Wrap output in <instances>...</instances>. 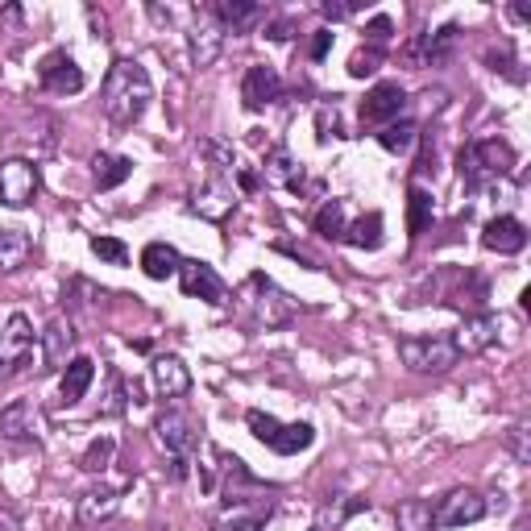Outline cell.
<instances>
[{"label": "cell", "instance_id": "30", "mask_svg": "<svg viewBox=\"0 0 531 531\" xmlns=\"http://www.w3.org/2000/svg\"><path fill=\"white\" fill-rule=\"evenodd\" d=\"M341 241L353 249H378L382 245V212H366L361 220H353V225H345Z\"/></svg>", "mask_w": 531, "mask_h": 531}, {"label": "cell", "instance_id": "31", "mask_svg": "<svg viewBox=\"0 0 531 531\" xmlns=\"http://www.w3.org/2000/svg\"><path fill=\"white\" fill-rule=\"evenodd\" d=\"M395 527H399V531H436L432 502H424V498H407L403 507L395 511Z\"/></svg>", "mask_w": 531, "mask_h": 531}, {"label": "cell", "instance_id": "29", "mask_svg": "<svg viewBox=\"0 0 531 531\" xmlns=\"http://www.w3.org/2000/svg\"><path fill=\"white\" fill-rule=\"evenodd\" d=\"M312 444H316V428H312V424H283L270 449H274L278 457H295V453H303V449H312Z\"/></svg>", "mask_w": 531, "mask_h": 531}, {"label": "cell", "instance_id": "5", "mask_svg": "<svg viewBox=\"0 0 531 531\" xmlns=\"http://www.w3.org/2000/svg\"><path fill=\"white\" fill-rule=\"evenodd\" d=\"M399 357H403V366L415 370V374H449L461 353L453 345V337H403L399 341Z\"/></svg>", "mask_w": 531, "mask_h": 531}, {"label": "cell", "instance_id": "2", "mask_svg": "<svg viewBox=\"0 0 531 531\" xmlns=\"http://www.w3.org/2000/svg\"><path fill=\"white\" fill-rule=\"evenodd\" d=\"M208 457L216 465L204 469V490H220V502L225 507H245V502H258L270 486L262 478L249 473V465L233 453H220V449H208Z\"/></svg>", "mask_w": 531, "mask_h": 531}, {"label": "cell", "instance_id": "1", "mask_svg": "<svg viewBox=\"0 0 531 531\" xmlns=\"http://www.w3.org/2000/svg\"><path fill=\"white\" fill-rule=\"evenodd\" d=\"M154 100V83L146 75L142 63H133V59H117L113 67H108L104 75V88H100V108H104V117L129 129L142 121V113L150 108Z\"/></svg>", "mask_w": 531, "mask_h": 531}, {"label": "cell", "instance_id": "10", "mask_svg": "<svg viewBox=\"0 0 531 531\" xmlns=\"http://www.w3.org/2000/svg\"><path fill=\"white\" fill-rule=\"evenodd\" d=\"M0 436L9 440H42L46 436V411L34 399H13L0 411Z\"/></svg>", "mask_w": 531, "mask_h": 531}, {"label": "cell", "instance_id": "34", "mask_svg": "<svg viewBox=\"0 0 531 531\" xmlns=\"http://www.w3.org/2000/svg\"><path fill=\"white\" fill-rule=\"evenodd\" d=\"M345 200H328L320 212H316V233L324 237V241H341L345 237Z\"/></svg>", "mask_w": 531, "mask_h": 531}, {"label": "cell", "instance_id": "38", "mask_svg": "<svg viewBox=\"0 0 531 531\" xmlns=\"http://www.w3.org/2000/svg\"><path fill=\"white\" fill-rule=\"evenodd\" d=\"M129 403V382L117 374V370H108V395L100 403V415H121Z\"/></svg>", "mask_w": 531, "mask_h": 531}, {"label": "cell", "instance_id": "26", "mask_svg": "<svg viewBox=\"0 0 531 531\" xmlns=\"http://www.w3.org/2000/svg\"><path fill=\"white\" fill-rule=\"evenodd\" d=\"M220 42H225V34H220V25L212 21V13H204L200 21H195V30H191V54H195V63H200V67L216 63Z\"/></svg>", "mask_w": 531, "mask_h": 531}, {"label": "cell", "instance_id": "48", "mask_svg": "<svg viewBox=\"0 0 531 531\" xmlns=\"http://www.w3.org/2000/svg\"><path fill=\"white\" fill-rule=\"evenodd\" d=\"M0 531H17V519L9 511H0Z\"/></svg>", "mask_w": 531, "mask_h": 531}, {"label": "cell", "instance_id": "15", "mask_svg": "<svg viewBox=\"0 0 531 531\" xmlns=\"http://www.w3.org/2000/svg\"><path fill=\"white\" fill-rule=\"evenodd\" d=\"M498 316H490V312H478V316H465V324L457 328V337H453V345H457V353L461 357H478V353H486L494 341H498Z\"/></svg>", "mask_w": 531, "mask_h": 531}, {"label": "cell", "instance_id": "44", "mask_svg": "<svg viewBox=\"0 0 531 531\" xmlns=\"http://www.w3.org/2000/svg\"><path fill=\"white\" fill-rule=\"evenodd\" d=\"M328 50H332V30H316L312 34V46H307V54L320 63V59H328Z\"/></svg>", "mask_w": 531, "mask_h": 531}, {"label": "cell", "instance_id": "12", "mask_svg": "<svg viewBox=\"0 0 531 531\" xmlns=\"http://www.w3.org/2000/svg\"><path fill=\"white\" fill-rule=\"evenodd\" d=\"M233 208H237V191H233V183L225 175H216V171L208 175V183L195 191V200H191V212L212 220V225H220V220H225Z\"/></svg>", "mask_w": 531, "mask_h": 531}, {"label": "cell", "instance_id": "25", "mask_svg": "<svg viewBox=\"0 0 531 531\" xmlns=\"http://www.w3.org/2000/svg\"><path fill=\"white\" fill-rule=\"evenodd\" d=\"M30 254H34V241H30V233L25 229H0V270L5 274H13V270H21L25 262H30Z\"/></svg>", "mask_w": 531, "mask_h": 531}, {"label": "cell", "instance_id": "42", "mask_svg": "<svg viewBox=\"0 0 531 531\" xmlns=\"http://www.w3.org/2000/svg\"><path fill=\"white\" fill-rule=\"evenodd\" d=\"M390 34H395V25H390V17H386V13H378V17L366 25V46H378V50H386Z\"/></svg>", "mask_w": 531, "mask_h": 531}, {"label": "cell", "instance_id": "41", "mask_svg": "<svg viewBox=\"0 0 531 531\" xmlns=\"http://www.w3.org/2000/svg\"><path fill=\"white\" fill-rule=\"evenodd\" d=\"M486 63H490V71H502V75H511V79H523V75L515 71V50H511V42L490 46V50H486Z\"/></svg>", "mask_w": 531, "mask_h": 531}, {"label": "cell", "instance_id": "16", "mask_svg": "<svg viewBox=\"0 0 531 531\" xmlns=\"http://www.w3.org/2000/svg\"><path fill=\"white\" fill-rule=\"evenodd\" d=\"M30 353H34V324L17 312V316H9V328L0 332V366L17 370L30 361Z\"/></svg>", "mask_w": 531, "mask_h": 531}, {"label": "cell", "instance_id": "37", "mask_svg": "<svg viewBox=\"0 0 531 531\" xmlns=\"http://www.w3.org/2000/svg\"><path fill=\"white\" fill-rule=\"evenodd\" d=\"M316 137H320V142H332V137H349L337 104H320L316 108Z\"/></svg>", "mask_w": 531, "mask_h": 531}, {"label": "cell", "instance_id": "47", "mask_svg": "<svg viewBox=\"0 0 531 531\" xmlns=\"http://www.w3.org/2000/svg\"><path fill=\"white\" fill-rule=\"evenodd\" d=\"M349 13H357V5H332V0L324 5V17H328V21H341V17H349Z\"/></svg>", "mask_w": 531, "mask_h": 531}, {"label": "cell", "instance_id": "13", "mask_svg": "<svg viewBox=\"0 0 531 531\" xmlns=\"http://www.w3.org/2000/svg\"><path fill=\"white\" fill-rule=\"evenodd\" d=\"M278 96H283V79H278L274 67L254 63V67L245 71V79H241V104L249 108V113H262V108H270Z\"/></svg>", "mask_w": 531, "mask_h": 531}, {"label": "cell", "instance_id": "18", "mask_svg": "<svg viewBox=\"0 0 531 531\" xmlns=\"http://www.w3.org/2000/svg\"><path fill=\"white\" fill-rule=\"evenodd\" d=\"M117 507H121V494L113 486H92V490L79 494L75 519H79V527H100V523H108L117 515Z\"/></svg>", "mask_w": 531, "mask_h": 531}, {"label": "cell", "instance_id": "39", "mask_svg": "<svg viewBox=\"0 0 531 531\" xmlns=\"http://www.w3.org/2000/svg\"><path fill=\"white\" fill-rule=\"evenodd\" d=\"M92 254H96L100 262H108V266H125V262H129V249H125V241H117V237H92Z\"/></svg>", "mask_w": 531, "mask_h": 531}, {"label": "cell", "instance_id": "4", "mask_svg": "<svg viewBox=\"0 0 531 531\" xmlns=\"http://www.w3.org/2000/svg\"><path fill=\"white\" fill-rule=\"evenodd\" d=\"M457 171L469 187L507 179L515 171V150H511V142H502V137H482V142H469L457 154Z\"/></svg>", "mask_w": 531, "mask_h": 531}, {"label": "cell", "instance_id": "32", "mask_svg": "<svg viewBox=\"0 0 531 531\" xmlns=\"http://www.w3.org/2000/svg\"><path fill=\"white\" fill-rule=\"evenodd\" d=\"M432 216H436V208H432V195H428L424 187H411V191H407V233H411V237L428 233Z\"/></svg>", "mask_w": 531, "mask_h": 531}, {"label": "cell", "instance_id": "46", "mask_svg": "<svg viewBox=\"0 0 531 531\" xmlns=\"http://www.w3.org/2000/svg\"><path fill=\"white\" fill-rule=\"evenodd\" d=\"M266 38L287 42V38H291V21H266Z\"/></svg>", "mask_w": 531, "mask_h": 531}, {"label": "cell", "instance_id": "40", "mask_svg": "<svg viewBox=\"0 0 531 531\" xmlns=\"http://www.w3.org/2000/svg\"><path fill=\"white\" fill-rule=\"evenodd\" d=\"M382 54L386 50H378V46H361L353 59H349V75L353 79H366V75H374L378 67H382Z\"/></svg>", "mask_w": 531, "mask_h": 531}, {"label": "cell", "instance_id": "27", "mask_svg": "<svg viewBox=\"0 0 531 531\" xmlns=\"http://www.w3.org/2000/svg\"><path fill=\"white\" fill-rule=\"evenodd\" d=\"M129 175H133V158H125V154H96L92 158V179L100 191L121 187Z\"/></svg>", "mask_w": 531, "mask_h": 531}, {"label": "cell", "instance_id": "20", "mask_svg": "<svg viewBox=\"0 0 531 531\" xmlns=\"http://www.w3.org/2000/svg\"><path fill=\"white\" fill-rule=\"evenodd\" d=\"M150 374H154V390H158L162 399H183L187 390H191V370L183 366V361H179L175 353H162V357H154Z\"/></svg>", "mask_w": 531, "mask_h": 531}, {"label": "cell", "instance_id": "9", "mask_svg": "<svg viewBox=\"0 0 531 531\" xmlns=\"http://www.w3.org/2000/svg\"><path fill=\"white\" fill-rule=\"evenodd\" d=\"M436 515V527H469V523H478L490 515V502L478 494V490H449L440 498V507L432 511Z\"/></svg>", "mask_w": 531, "mask_h": 531}, {"label": "cell", "instance_id": "36", "mask_svg": "<svg viewBox=\"0 0 531 531\" xmlns=\"http://www.w3.org/2000/svg\"><path fill=\"white\" fill-rule=\"evenodd\" d=\"M200 154L208 158V166H212L216 175L237 171V150H233V146H225V142H212V137H208V142H200Z\"/></svg>", "mask_w": 531, "mask_h": 531}, {"label": "cell", "instance_id": "49", "mask_svg": "<svg viewBox=\"0 0 531 531\" xmlns=\"http://www.w3.org/2000/svg\"><path fill=\"white\" fill-rule=\"evenodd\" d=\"M511 13H515V17H519V21H531V9H527V5H515V9H511Z\"/></svg>", "mask_w": 531, "mask_h": 531}, {"label": "cell", "instance_id": "6", "mask_svg": "<svg viewBox=\"0 0 531 531\" xmlns=\"http://www.w3.org/2000/svg\"><path fill=\"white\" fill-rule=\"evenodd\" d=\"M154 432H158V444L171 457H191L195 449H200V419H195L191 411L183 407H171V411H162L154 419Z\"/></svg>", "mask_w": 531, "mask_h": 531}, {"label": "cell", "instance_id": "35", "mask_svg": "<svg viewBox=\"0 0 531 531\" xmlns=\"http://www.w3.org/2000/svg\"><path fill=\"white\" fill-rule=\"evenodd\" d=\"M113 453H117V440L113 436H96L88 449H83L79 457V469H88V473H104L108 465H113Z\"/></svg>", "mask_w": 531, "mask_h": 531}, {"label": "cell", "instance_id": "43", "mask_svg": "<svg viewBox=\"0 0 531 531\" xmlns=\"http://www.w3.org/2000/svg\"><path fill=\"white\" fill-rule=\"evenodd\" d=\"M527 436H531V432H527L523 424H515V428H511V436H507V449L515 453V461H519V465H527V461H531V449H527Z\"/></svg>", "mask_w": 531, "mask_h": 531}, {"label": "cell", "instance_id": "14", "mask_svg": "<svg viewBox=\"0 0 531 531\" xmlns=\"http://www.w3.org/2000/svg\"><path fill=\"white\" fill-rule=\"evenodd\" d=\"M403 108H407V92L399 83H378L361 100V125H390V121H399Z\"/></svg>", "mask_w": 531, "mask_h": 531}, {"label": "cell", "instance_id": "28", "mask_svg": "<svg viewBox=\"0 0 531 531\" xmlns=\"http://www.w3.org/2000/svg\"><path fill=\"white\" fill-rule=\"evenodd\" d=\"M457 34H461L457 25H440L436 34H424V38L415 42V54H419V59H424L428 67H432V63H444V59L453 54V46H457Z\"/></svg>", "mask_w": 531, "mask_h": 531}, {"label": "cell", "instance_id": "17", "mask_svg": "<svg viewBox=\"0 0 531 531\" xmlns=\"http://www.w3.org/2000/svg\"><path fill=\"white\" fill-rule=\"evenodd\" d=\"M482 245L490 249V254H502V258L523 254V245H527V229H523V220H515V216H494V220H486V229H482Z\"/></svg>", "mask_w": 531, "mask_h": 531}, {"label": "cell", "instance_id": "33", "mask_svg": "<svg viewBox=\"0 0 531 531\" xmlns=\"http://www.w3.org/2000/svg\"><path fill=\"white\" fill-rule=\"evenodd\" d=\"M415 137H419V129L411 121H390V125L378 129V146L386 154H407L415 146Z\"/></svg>", "mask_w": 531, "mask_h": 531}, {"label": "cell", "instance_id": "22", "mask_svg": "<svg viewBox=\"0 0 531 531\" xmlns=\"http://www.w3.org/2000/svg\"><path fill=\"white\" fill-rule=\"evenodd\" d=\"M212 21L220 25V30L229 34H245L249 25H254L262 17V5H254V0H216V5L208 9Z\"/></svg>", "mask_w": 531, "mask_h": 531}, {"label": "cell", "instance_id": "23", "mask_svg": "<svg viewBox=\"0 0 531 531\" xmlns=\"http://www.w3.org/2000/svg\"><path fill=\"white\" fill-rule=\"evenodd\" d=\"M179 249L175 245H166V241H150L146 249H142V270H146V278H154V283H166L171 274H179Z\"/></svg>", "mask_w": 531, "mask_h": 531}, {"label": "cell", "instance_id": "7", "mask_svg": "<svg viewBox=\"0 0 531 531\" xmlns=\"http://www.w3.org/2000/svg\"><path fill=\"white\" fill-rule=\"evenodd\" d=\"M38 166L25 158H5L0 162V204L5 208H30L38 200Z\"/></svg>", "mask_w": 531, "mask_h": 531}, {"label": "cell", "instance_id": "3", "mask_svg": "<svg viewBox=\"0 0 531 531\" xmlns=\"http://www.w3.org/2000/svg\"><path fill=\"white\" fill-rule=\"evenodd\" d=\"M237 307L254 328H283V324L295 320V303L278 291V283L266 278V274H249L245 278L241 291H237Z\"/></svg>", "mask_w": 531, "mask_h": 531}, {"label": "cell", "instance_id": "45", "mask_svg": "<svg viewBox=\"0 0 531 531\" xmlns=\"http://www.w3.org/2000/svg\"><path fill=\"white\" fill-rule=\"evenodd\" d=\"M266 519H270V507H266V511H254V515L241 519V523H233L229 531H262V527H266Z\"/></svg>", "mask_w": 531, "mask_h": 531}, {"label": "cell", "instance_id": "11", "mask_svg": "<svg viewBox=\"0 0 531 531\" xmlns=\"http://www.w3.org/2000/svg\"><path fill=\"white\" fill-rule=\"evenodd\" d=\"M38 79H42V88L54 92V96L83 92V71H79V63L71 59L67 50H50L42 59V67H38Z\"/></svg>", "mask_w": 531, "mask_h": 531}, {"label": "cell", "instance_id": "24", "mask_svg": "<svg viewBox=\"0 0 531 531\" xmlns=\"http://www.w3.org/2000/svg\"><path fill=\"white\" fill-rule=\"evenodd\" d=\"M92 378H96V361H92V357H71L67 370H63V382H59L63 403H79L83 395H88Z\"/></svg>", "mask_w": 531, "mask_h": 531}, {"label": "cell", "instance_id": "21", "mask_svg": "<svg viewBox=\"0 0 531 531\" xmlns=\"http://www.w3.org/2000/svg\"><path fill=\"white\" fill-rule=\"evenodd\" d=\"M75 349V328L71 320L63 316H54L42 332V357H46V370H67V357Z\"/></svg>", "mask_w": 531, "mask_h": 531}, {"label": "cell", "instance_id": "19", "mask_svg": "<svg viewBox=\"0 0 531 531\" xmlns=\"http://www.w3.org/2000/svg\"><path fill=\"white\" fill-rule=\"evenodd\" d=\"M262 179H266V187L299 191L303 187V166L295 162V154L287 146H270L266 158H262Z\"/></svg>", "mask_w": 531, "mask_h": 531}, {"label": "cell", "instance_id": "8", "mask_svg": "<svg viewBox=\"0 0 531 531\" xmlns=\"http://www.w3.org/2000/svg\"><path fill=\"white\" fill-rule=\"evenodd\" d=\"M179 287H183L187 299H204V303H212V307L229 303L225 278H220V274H216L208 262H200V258H183V262H179Z\"/></svg>", "mask_w": 531, "mask_h": 531}]
</instances>
